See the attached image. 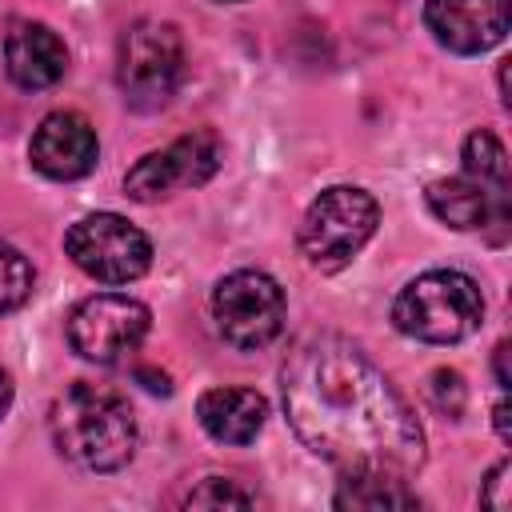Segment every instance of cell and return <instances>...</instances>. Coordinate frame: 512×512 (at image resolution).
Segmentation results:
<instances>
[{
  "label": "cell",
  "mask_w": 512,
  "mask_h": 512,
  "mask_svg": "<svg viewBox=\"0 0 512 512\" xmlns=\"http://www.w3.org/2000/svg\"><path fill=\"white\" fill-rule=\"evenodd\" d=\"M280 400L296 440L344 476H416L424 428L392 380L344 336L308 332L280 364Z\"/></svg>",
  "instance_id": "cell-1"
},
{
  "label": "cell",
  "mask_w": 512,
  "mask_h": 512,
  "mask_svg": "<svg viewBox=\"0 0 512 512\" xmlns=\"http://www.w3.org/2000/svg\"><path fill=\"white\" fill-rule=\"evenodd\" d=\"M60 456L88 472H116L136 452V412L116 388L68 384L48 416Z\"/></svg>",
  "instance_id": "cell-2"
},
{
  "label": "cell",
  "mask_w": 512,
  "mask_h": 512,
  "mask_svg": "<svg viewBox=\"0 0 512 512\" xmlns=\"http://www.w3.org/2000/svg\"><path fill=\"white\" fill-rule=\"evenodd\" d=\"M484 320L480 284L456 268L420 272L392 300V324L424 344H456L472 336Z\"/></svg>",
  "instance_id": "cell-3"
},
{
  "label": "cell",
  "mask_w": 512,
  "mask_h": 512,
  "mask_svg": "<svg viewBox=\"0 0 512 512\" xmlns=\"http://www.w3.org/2000/svg\"><path fill=\"white\" fill-rule=\"evenodd\" d=\"M184 80V36L168 20H136L116 48V84L136 112L164 108Z\"/></svg>",
  "instance_id": "cell-4"
},
{
  "label": "cell",
  "mask_w": 512,
  "mask_h": 512,
  "mask_svg": "<svg viewBox=\"0 0 512 512\" xmlns=\"http://www.w3.org/2000/svg\"><path fill=\"white\" fill-rule=\"evenodd\" d=\"M376 224H380V204L364 188L336 184V188H324L308 204L300 232H296V244L312 268L340 272L372 240Z\"/></svg>",
  "instance_id": "cell-5"
},
{
  "label": "cell",
  "mask_w": 512,
  "mask_h": 512,
  "mask_svg": "<svg viewBox=\"0 0 512 512\" xmlns=\"http://www.w3.org/2000/svg\"><path fill=\"white\" fill-rule=\"evenodd\" d=\"M212 320L224 344L236 352H256L284 328V292L268 272L236 268L212 288Z\"/></svg>",
  "instance_id": "cell-6"
},
{
  "label": "cell",
  "mask_w": 512,
  "mask_h": 512,
  "mask_svg": "<svg viewBox=\"0 0 512 512\" xmlns=\"http://www.w3.org/2000/svg\"><path fill=\"white\" fill-rule=\"evenodd\" d=\"M72 264L100 284H132L152 264V240L116 212H92L64 236Z\"/></svg>",
  "instance_id": "cell-7"
},
{
  "label": "cell",
  "mask_w": 512,
  "mask_h": 512,
  "mask_svg": "<svg viewBox=\"0 0 512 512\" xmlns=\"http://www.w3.org/2000/svg\"><path fill=\"white\" fill-rule=\"evenodd\" d=\"M148 328H152L148 304L120 296V292H100L72 308L68 344L76 356H84L92 364H116L144 344Z\"/></svg>",
  "instance_id": "cell-8"
},
{
  "label": "cell",
  "mask_w": 512,
  "mask_h": 512,
  "mask_svg": "<svg viewBox=\"0 0 512 512\" xmlns=\"http://www.w3.org/2000/svg\"><path fill=\"white\" fill-rule=\"evenodd\" d=\"M220 160H224L220 136L212 128H196V132L172 140L168 148L140 156L124 176V192L140 204H156V200H168L180 188L208 184L216 176Z\"/></svg>",
  "instance_id": "cell-9"
},
{
  "label": "cell",
  "mask_w": 512,
  "mask_h": 512,
  "mask_svg": "<svg viewBox=\"0 0 512 512\" xmlns=\"http://www.w3.org/2000/svg\"><path fill=\"white\" fill-rule=\"evenodd\" d=\"M428 32L460 56H480L508 36V0H424Z\"/></svg>",
  "instance_id": "cell-10"
},
{
  "label": "cell",
  "mask_w": 512,
  "mask_h": 512,
  "mask_svg": "<svg viewBox=\"0 0 512 512\" xmlns=\"http://www.w3.org/2000/svg\"><path fill=\"white\" fill-rule=\"evenodd\" d=\"M96 128L80 112H48L28 144V160L48 180H80L96 168Z\"/></svg>",
  "instance_id": "cell-11"
},
{
  "label": "cell",
  "mask_w": 512,
  "mask_h": 512,
  "mask_svg": "<svg viewBox=\"0 0 512 512\" xmlns=\"http://www.w3.org/2000/svg\"><path fill=\"white\" fill-rule=\"evenodd\" d=\"M4 72L24 92L52 88L68 72V48L48 24L20 20L4 40Z\"/></svg>",
  "instance_id": "cell-12"
},
{
  "label": "cell",
  "mask_w": 512,
  "mask_h": 512,
  "mask_svg": "<svg viewBox=\"0 0 512 512\" xmlns=\"http://www.w3.org/2000/svg\"><path fill=\"white\" fill-rule=\"evenodd\" d=\"M428 208L440 224L456 228V232H472L484 228L488 220L504 224L508 220V192H488L480 180L464 176H444L428 184Z\"/></svg>",
  "instance_id": "cell-13"
},
{
  "label": "cell",
  "mask_w": 512,
  "mask_h": 512,
  "mask_svg": "<svg viewBox=\"0 0 512 512\" xmlns=\"http://www.w3.org/2000/svg\"><path fill=\"white\" fill-rule=\"evenodd\" d=\"M268 404L252 388H208L196 400V420L216 444H252L264 428Z\"/></svg>",
  "instance_id": "cell-14"
},
{
  "label": "cell",
  "mask_w": 512,
  "mask_h": 512,
  "mask_svg": "<svg viewBox=\"0 0 512 512\" xmlns=\"http://www.w3.org/2000/svg\"><path fill=\"white\" fill-rule=\"evenodd\" d=\"M332 504L356 512H380V508H420V496L400 476H344Z\"/></svg>",
  "instance_id": "cell-15"
},
{
  "label": "cell",
  "mask_w": 512,
  "mask_h": 512,
  "mask_svg": "<svg viewBox=\"0 0 512 512\" xmlns=\"http://www.w3.org/2000/svg\"><path fill=\"white\" fill-rule=\"evenodd\" d=\"M464 172L472 180H480L488 192H508V152L496 132L476 128L464 140Z\"/></svg>",
  "instance_id": "cell-16"
},
{
  "label": "cell",
  "mask_w": 512,
  "mask_h": 512,
  "mask_svg": "<svg viewBox=\"0 0 512 512\" xmlns=\"http://www.w3.org/2000/svg\"><path fill=\"white\" fill-rule=\"evenodd\" d=\"M32 284H36V276H32V264L24 260V252L0 244V316L16 312L32 296Z\"/></svg>",
  "instance_id": "cell-17"
},
{
  "label": "cell",
  "mask_w": 512,
  "mask_h": 512,
  "mask_svg": "<svg viewBox=\"0 0 512 512\" xmlns=\"http://www.w3.org/2000/svg\"><path fill=\"white\" fill-rule=\"evenodd\" d=\"M248 508L252 496L244 488H236V480H224V476H204L196 488H188L184 496V508Z\"/></svg>",
  "instance_id": "cell-18"
},
{
  "label": "cell",
  "mask_w": 512,
  "mask_h": 512,
  "mask_svg": "<svg viewBox=\"0 0 512 512\" xmlns=\"http://www.w3.org/2000/svg\"><path fill=\"white\" fill-rule=\"evenodd\" d=\"M428 392H432V404L444 416H460V408H464V380H460V372H448V368L432 372Z\"/></svg>",
  "instance_id": "cell-19"
},
{
  "label": "cell",
  "mask_w": 512,
  "mask_h": 512,
  "mask_svg": "<svg viewBox=\"0 0 512 512\" xmlns=\"http://www.w3.org/2000/svg\"><path fill=\"white\" fill-rule=\"evenodd\" d=\"M504 488H508V460H500V464L488 472V480H484V492H480V504H484V508H496V512H504V508H508V496H504Z\"/></svg>",
  "instance_id": "cell-20"
},
{
  "label": "cell",
  "mask_w": 512,
  "mask_h": 512,
  "mask_svg": "<svg viewBox=\"0 0 512 512\" xmlns=\"http://www.w3.org/2000/svg\"><path fill=\"white\" fill-rule=\"evenodd\" d=\"M492 364H496V380H500V388H508V384H512V376H508V340H500V344H496Z\"/></svg>",
  "instance_id": "cell-21"
},
{
  "label": "cell",
  "mask_w": 512,
  "mask_h": 512,
  "mask_svg": "<svg viewBox=\"0 0 512 512\" xmlns=\"http://www.w3.org/2000/svg\"><path fill=\"white\" fill-rule=\"evenodd\" d=\"M492 420H496V432H500V440H512V428H508V404H504V400L492 408Z\"/></svg>",
  "instance_id": "cell-22"
},
{
  "label": "cell",
  "mask_w": 512,
  "mask_h": 512,
  "mask_svg": "<svg viewBox=\"0 0 512 512\" xmlns=\"http://www.w3.org/2000/svg\"><path fill=\"white\" fill-rule=\"evenodd\" d=\"M12 408V376L8 372H0V420H4V412Z\"/></svg>",
  "instance_id": "cell-23"
},
{
  "label": "cell",
  "mask_w": 512,
  "mask_h": 512,
  "mask_svg": "<svg viewBox=\"0 0 512 512\" xmlns=\"http://www.w3.org/2000/svg\"><path fill=\"white\" fill-rule=\"evenodd\" d=\"M216 4H240V0H216Z\"/></svg>",
  "instance_id": "cell-24"
}]
</instances>
